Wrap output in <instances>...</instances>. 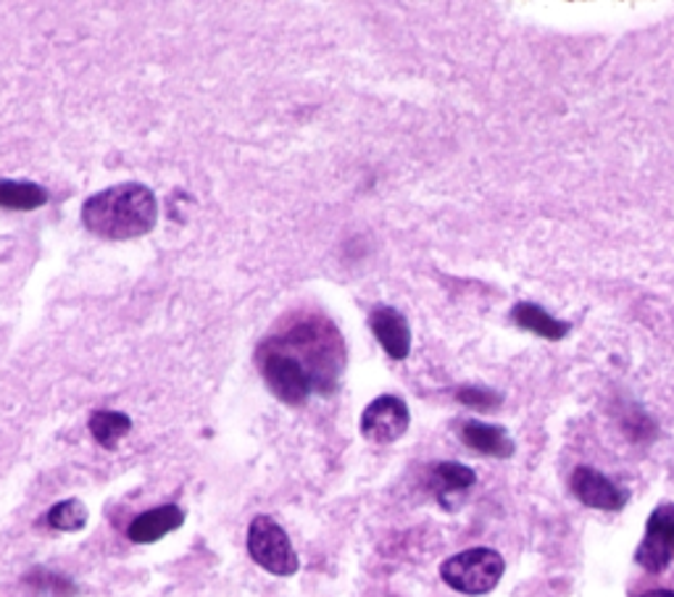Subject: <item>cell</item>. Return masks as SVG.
<instances>
[{"label": "cell", "instance_id": "1", "mask_svg": "<svg viewBox=\"0 0 674 597\" xmlns=\"http://www.w3.org/2000/svg\"><path fill=\"white\" fill-rule=\"evenodd\" d=\"M158 222V200L150 187L140 182L114 185L90 195L82 206V224L100 239H135L148 235Z\"/></svg>", "mask_w": 674, "mask_h": 597}, {"label": "cell", "instance_id": "2", "mask_svg": "<svg viewBox=\"0 0 674 597\" xmlns=\"http://www.w3.org/2000/svg\"><path fill=\"white\" fill-rule=\"evenodd\" d=\"M274 340L309 371L316 392L328 395V392L338 388V380L345 366V345L330 322L309 316L306 322L293 324L285 330V334H277Z\"/></svg>", "mask_w": 674, "mask_h": 597}, {"label": "cell", "instance_id": "3", "mask_svg": "<svg viewBox=\"0 0 674 597\" xmlns=\"http://www.w3.org/2000/svg\"><path fill=\"white\" fill-rule=\"evenodd\" d=\"M506 571V560L492 548H469L456 552L440 566V577L451 589L461 595H488L498 587Z\"/></svg>", "mask_w": 674, "mask_h": 597}, {"label": "cell", "instance_id": "4", "mask_svg": "<svg viewBox=\"0 0 674 597\" xmlns=\"http://www.w3.org/2000/svg\"><path fill=\"white\" fill-rule=\"evenodd\" d=\"M258 363L264 382L270 384L274 398H280L282 403L301 405L306 403L311 392H314V382H311L309 371L274 337L266 340L264 345L258 348Z\"/></svg>", "mask_w": 674, "mask_h": 597}, {"label": "cell", "instance_id": "5", "mask_svg": "<svg viewBox=\"0 0 674 597\" xmlns=\"http://www.w3.org/2000/svg\"><path fill=\"white\" fill-rule=\"evenodd\" d=\"M248 552L264 571L274 577H293L301 569L299 552L290 542L287 531L270 516H256L248 527Z\"/></svg>", "mask_w": 674, "mask_h": 597}, {"label": "cell", "instance_id": "6", "mask_svg": "<svg viewBox=\"0 0 674 597\" xmlns=\"http://www.w3.org/2000/svg\"><path fill=\"white\" fill-rule=\"evenodd\" d=\"M411 424L409 405L395 395H382L367 405L361 413V434L377 446H390V442L401 440L406 429Z\"/></svg>", "mask_w": 674, "mask_h": 597}, {"label": "cell", "instance_id": "7", "mask_svg": "<svg viewBox=\"0 0 674 597\" xmlns=\"http://www.w3.org/2000/svg\"><path fill=\"white\" fill-rule=\"evenodd\" d=\"M674 558V502H664L648 516L643 542L637 545L635 560L651 574L664 571Z\"/></svg>", "mask_w": 674, "mask_h": 597}, {"label": "cell", "instance_id": "8", "mask_svg": "<svg viewBox=\"0 0 674 597\" xmlns=\"http://www.w3.org/2000/svg\"><path fill=\"white\" fill-rule=\"evenodd\" d=\"M572 492L583 506L596 508V511H622L627 506L629 492L606 474L590 469V466H577L572 471Z\"/></svg>", "mask_w": 674, "mask_h": 597}, {"label": "cell", "instance_id": "9", "mask_svg": "<svg viewBox=\"0 0 674 597\" xmlns=\"http://www.w3.org/2000/svg\"><path fill=\"white\" fill-rule=\"evenodd\" d=\"M369 326H372L377 342L382 345L393 361H403L411 351V330L401 311L390 305H377L369 313Z\"/></svg>", "mask_w": 674, "mask_h": 597}, {"label": "cell", "instance_id": "10", "mask_svg": "<svg viewBox=\"0 0 674 597\" xmlns=\"http://www.w3.org/2000/svg\"><path fill=\"white\" fill-rule=\"evenodd\" d=\"M185 523V511L179 506H162V508H150L137 516V519L129 523L127 535L129 540L137 545H150L164 540L166 535H172L174 529H179Z\"/></svg>", "mask_w": 674, "mask_h": 597}, {"label": "cell", "instance_id": "11", "mask_svg": "<svg viewBox=\"0 0 674 597\" xmlns=\"http://www.w3.org/2000/svg\"><path fill=\"white\" fill-rule=\"evenodd\" d=\"M463 446L472 448L475 453L492 456V458H511L514 456V440L504 427L482 424V421H467L461 427Z\"/></svg>", "mask_w": 674, "mask_h": 597}, {"label": "cell", "instance_id": "12", "mask_svg": "<svg viewBox=\"0 0 674 597\" xmlns=\"http://www.w3.org/2000/svg\"><path fill=\"white\" fill-rule=\"evenodd\" d=\"M477 482L475 471L469 466L456 463V461H446L438 463L432 471V487L438 492V500L443 502L448 511H453L459 506L461 495L469 490Z\"/></svg>", "mask_w": 674, "mask_h": 597}, {"label": "cell", "instance_id": "13", "mask_svg": "<svg viewBox=\"0 0 674 597\" xmlns=\"http://www.w3.org/2000/svg\"><path fill=\"white\" fill-rule=\"evenodd\" d=\"M511 319L514 324L521 326V330L535 332L538 337H546V340H564L569 332L567 322H559V319H554L550 313H546L535 303H519L517 309H514Z\"/></svg>", "mask_w": 674, "mask_h": 597}, {"label": "cell", "instance_id": "14", "mask_svg": "<svg viewBox=\"0 0 674 597\" xmlns=\"http://www.w3.org/2000/svg\"><path fill=\"white\" fill-rule=\"evenodd\" d=\"M48 203V190L38 182H11L0 179V208L35 211Z\"/></svg>", "mask_w": 674, "mask_h": 597}, {"label": "cell", "instance_id": "15", "mask_svg": "<svg viewBox=\"0 0 674 597\" xmlns=\"http://www.w3.org/2000/svg\"><path fill=\"white\" fill-rule=\"evenodd\" d=\"M133 429V419L119 411H96L90 417V432L100 448L114 450Z\"/></svg>", "mask_w": 674, "mask_h": 597}, {"label": "cell", "instance_id": "16", "mask_svg": "<svg viewBox=\"0 0 674 597\" xmlns=\"http://www.w3.org/2000/svg\"><path fill=\"white\" fill-rule=\"evenodd\" d=\"M87 519H90V513H87L85 502L77 498L56 502L48 511V523L56 531H79L87 527Z\"/></svg>", "mask_w": 674, "mask_h": 597}, {"label": "cell", "instance_id": "17", "mask_svg": "<svg viewBox=\"0 0 674 597\" xmlns=\"http://www.w3.org/2000/svg\"><path fill=\"white\" fill-rule=\"evenodd\" d=\"M27 585L32 587L40 597H75L77 595L75 581L61 577V574H56V571H46V569L29 571Z\"/></svg>", "mask_w": 674, "mask_h": 597}, {"label": "cell", "instance_id": "18", "mask_svg": "<svg viewBox=\"0 0 674 597\" xmlns=\"http://www.w3.org/2000/svg\"><path fill=\"white\" fill-rule=\"evenodd\" d=\"M456 398H459L463 405L477 408V411H492V408L501 405V395H498V392L480 388H463Z\"/></svg>", "mask_w": 674, "mask_h": 597}, {"label": "cell", "instance_id": "19", "mask_svg": "<svg viewBox=\"0 0 674 597\" xmlns=\"http://www.w3.org/2000/svg\"><path fill=\"white\" fill-rule=\"evenodd\" d=\"M641 597H674L672 589H651V593L641 595Z\"/></svg>", "mask_w": 674, "mask_h": 597}]
</instances>
